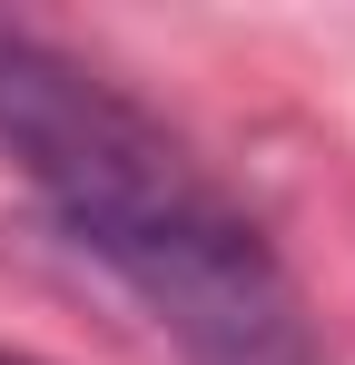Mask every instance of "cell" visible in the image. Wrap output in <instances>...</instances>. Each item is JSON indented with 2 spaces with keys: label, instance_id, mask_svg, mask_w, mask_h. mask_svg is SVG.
I'll return each instance as SVG.
<instances>
[{
  "label": "cell",
  "instance_id": "2",
  "mask_svg": "<svg viewBox=\"0 0 355 365\" xmlns=\"http://www.w3.org/2000/svg\"><path fill=\"white\" fill-rule=\"evenodd\" d=\"M0 365H40V356H0Z\"/></svg>",
  "mask_w": 355,
  "mask_h": 365
},
{
  "label": "cell",
  "instance_id": "1",
  "mask_svg": "<svg viewBox=\"0 0 355 365\" xmlns=\"http://www.w3.org/2000/svg\"><path fill=\"white\" fill-rule=\"evenodd\" d=\"M0 148L187 365H326L247 197L118 79L0 30Z\"/></svg>",
  "mask_w": 355,
  "mask_h": 365
}]
</instances>
